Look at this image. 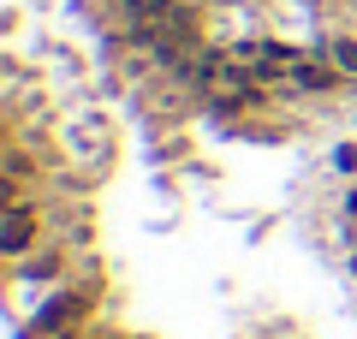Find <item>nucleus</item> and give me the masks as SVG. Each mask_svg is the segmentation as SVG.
Instances as JSON below:
<instances>
[{"instance_id":"obj_1","label":"nucleus","mask_w":357,"mask_h":339,"mask_svg":"<svg viewBox=\"0 0 357 339\" xmlns=\"http://www.w3.org/2000/svg\"><path fill=\"white\" fill-rule=\"evenodd\" d=\"M36 244H48V209L42 202H24V209L0 214V256L6 262H24Z\"/></svg>"},{"instance_id":"obj_2","label":"nucleus","mask_w":357,"mask_h":339,"mask_svg":"<svg viewBox=\"0 0 357 339\" xmlns=\"http://www.w3.org/2000/svg\"><path fill=\"white\" fill-rule=\"evenodd\" d=\"M66 262H72V250H66L60 239H48V244H36L24 262H6V268H13V286H60Z\"/></svg>"},{"instance_id":"obj_3","label":"nucleus","mask_w":357,"mask_h":339,"mask_svg":"<svg viewBox=\"0 0 357 339\" xmlns=\"http://www.w3.org/2000/svg\"><path fill=\"white\" fill-rule=\"evenodd\" d=\"M333 84H345V77H340V72H333V66H328V60H321V54H316V48H310V54H304V60H298V66H292V77H286V84H280V89H274V96H280V101H292V96H333Z\"/></svg>"},{"instance_id":"obj_4","label":"nucleus","mask_w":357,"mask_h":339,"mask_svg":"<svg viewBox=\"0 0 357 339\" xmlns=\"http://www.w3.org/2000/svg\"><path fill=\"white\" fill-rule=\"evenodd\" d=\"M316 54L345 77V84H357V36H351V30H333L328 42H316Z\"/></svg>"},{"instance_id":"obj_5","label":"nucleus","mask_w":357,"mask_h":339,"mask_svg":"<svg viewBox=\"0 0 357 339\" xmlns=\"http://www.w3.org/2000/svg\"><path fill=\"white\" fill-rule=\"evenodd\" d=\"M203 24H208V13L197 6V0H178L173 18H167V30H173V36H185V42H197V48H203Z\"/></svg>"},{"instance_id":"obj_6","label":"nucleus","mask_w":357,"mask_h":339,"mask_svg":"<svg viewBox=\"0 0 357 339\" xmlns=\"http://www.w3.org/2000/svg\"><path fill=\"white\" fill-rule=\"evenodd\" d=\"M333 173H340V179H357V143H351V137L333 143Z\"/></svg>"},{"instance_id":"obj_7","label":"nucleus","mask_w":357,"mask_h":339,"mask_svg":"<svg viewBox=\"0 0 357 339\" xmlns=\"http://www.w3.org/2000/svg\"><path fill=\"white\" fill-rule=\"evenodd\" d=\"M340 220H345V226H357V185H345V190H340Z\"/></svg>"},{"instance_id":"obj_8","label":"nucleus","mask_w":357,"mask_h":339,"mask_svg":"<svg viewBox=\"0 0 357 339\" xmlns=\"http://www.w3.org/2000/svg\"><path fill=\"white\" fill-rule=\"evenodd\" d=\"M84 339H137V333H114V327H89Z\"/></svg>"},{"instance_id":"obj_9","label":"nucleus","mask_w":357,"mask_h":339,"mask_svg":"<svg viewBox=\"0 0 357 339\" xmlns=\"http://www.w3.org/2000/svg\"><path fill=\"white\" fill-rule=\"evenodd\" d=\"M345 268H351V274H357V250H351V262H345Z\"/></svg>"}]
</instances>
